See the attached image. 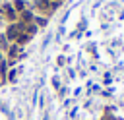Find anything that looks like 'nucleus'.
Listing matches in <instances>:
<instances>
[{"label": "nucleus", "mask_w": 124, "mask_h": 120, "mask_svg": "<svg viewBox=\"0 0 124 120\" xmlns=\"http://www.w3.org/2000/svg\"><path fill=\"white\" fill-rule=\"evenodd\" d=\"M33 17H35V12H33L31 8H29V10H23L21 14H17V21L23 23V25H25V23H31Z\"/></svg>", "instance_id": "obj_3"}, {"label": "nucleus", "mask_w": 124, "mask_h": 120, "mask_svg": "<svg viewBox=\"0 0 124 120\" xmlns=\"http://www.w3.org/2000/svg\"><path fill=\"white\" fill-rule=\"evenodd\" d=\"M0 79H2V74H0Z\"/></svg>", "instance_id": "obj_10"}, {"label": "nucleus", "mask_w": 124, "mask_h": 120, "mask_svg": "<svg viewBox=\"0 0 124 120\" xmlns=\"http://www.w3.org/2000/svg\"><path fill=\"white\" fill-rule=\"evenodd\" d=\"M2 2H4V0H0V4H2Z\"/></svg>", "instance_id": "obj_9"}, {"label": "nucleus", "mask_w": 124, "mask_h": 120, "mask_svg": "<svg viewBox=\"0 0 124 120\" xmlns=\"http://www.w3.org/2000/svg\"><path fill=\"white\" fill-rule=\"evenodd\" d=\"M4 60H6V54H4L2 50H0V62H4Z\"/></svg>", "instance_id": "obj_7"}, {"label": "nucleus", "mask_w": 124, "mask_h": 120, "mask_svg": "<svg viewBox=\"0 0 124 120\" xmlns=\"http://www.w3.org/2000/svg\"><path fill=\"white\" fill-rule=\"evenodd\" d=\"M33 23H35L39 29H43V27H46V23H48V17H46V15H39V14H35V17H33Z\"/></svg>", "instance_id": "obj_5"}, {"label": "nucleus", "mask_w": 124, "mask_h": 120, "mask_svg": "<svg viewBox=\"0 0 124 120\" xmlns=\"http://www.w3.org/2000/svg\"><path fill=\"white\" fill-rule=\"evenodd\" d=\"M21 31H23V23L14 21V23H8V27H6L4 35H6V39H8L10 43H16V39L19 37V33H21Z\"/></svg>", "instance_id": "obj_2"}, {"label": "nucleus", "mask_w": 124, "mask_h": 120, "mask_svg": "<svg viewBox=\"0 0 124 120\" xmlns=\"http://www.w3.org/2000/svg\"><path fill=\"white\" fill-rule=\"evenodd\" d=\"M10 2H12L14 10H16L17 14H21L23 10H29V8H31V2H27V0H10Z\"/></svg>", "instance_id": "obj_4"}, {"label": "nucleus", "mask_w": 124, "mask_h": 120, "mask_svg": "<svg viewBox=\"0 0 124 120\" xmlns=\"http://www.w3.org/2000/svg\"><path fill=\"white\" fill-rule=\"evenodd\" d=\"M8 46H10V41L6 39V35L4 33H0V50L6 54V50H8Z\"/></svg>", "instance_id": "obj_6"}, {"label": "nucleus", "mask_w": 124, "mask_h": 120, "mask_svg": "<svg viewBox=\"0 0 124 120\" xmlns=\"http://www.w3.org/2000/svg\"><path fill=\"white\" fill-rule=\"evenodd\" d=\"M0 15H2L4 19H8V23H14V21H17V12L14 10L12 2H8V0L0 4Z\"/></svg>", "instance_id": "obj_1"}, {"label": "nucleus", "mask_w": 124, "mask_h": 120, "mask_svg": "<svg viewBox=\"0 0 124 120\" xmlns=\"http://www.w3.org/2000/svg\"><path fill=\"white\" fill-rule=\"evenodd\" d=\"M27 2H35V0H27Z\"/></svg>", "instance_id": "obj_8"}]
</instances>
